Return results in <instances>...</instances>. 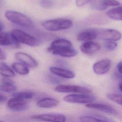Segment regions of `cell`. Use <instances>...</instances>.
<instances>
[{
	"mask_svg": "<svg viewBox=\"0 0 122 122\" xmlns=\"http://www.w3.org/2000/svg\"><path fill=\"white\" fill-rule=\"evenodd\" d=\"M117 46V43L114 41H105L104 47L107 50L113 51L116 49Z\"/></svg>",
	"mask_w": 122,
	"mask_h": 122,
	"instance_id": "obj_27",
	"label": "cell"
},
{
	"mask_svg": "<svg viewBox=\"0 0 122 122\" xmlns=\"http://www.w3.org/2000/svg\"><path fill=\"white\" fill-rule=\"evenodd\" d=\"M2 25H1V23L0 22V32L1 30H2Z\"/></svg>",
	"mask_w": 122,
	"mask_h": 122,
	"instance_id": "obj_35",
	"label": "cell"
},
{
	"mask_svg": "<svg viewBox=\"0 0 122 122\" xmlns=\"http://www.w3.org/2000/svg\"><path fill=\"white\" fill-rule=\"evenodd\" d=\"M19 43H17L12 38L10 33L7 32H0V45L8 46L15 45L18 46Z\"/></svg>",
	"mask_w": 122,
	"mask_h": 122,
	"instance_id": "obj_19",
	"label": "cell"
},
{
	"mask_svg": "<svg viewBox=\"0 0 122 122\" xmlns=\"http://www.w3.org/2000/svg\"><path fill=\"white\" fill-rule=\"evenodd\" d=\"M15 58L27 67L34 68L38 66L37 61L29 54L23 52H18L15 55Z\"/></svg>",
	"mask_w": 122,
	"mask_h": 122,
	"instance_id": "obj_11",
	"label": "cell"
},
{
	"mask_svg": "<svg viewBox=\"0 0 122 122\" xmlns=\"http://www.w3.org/2000/svg\"><path fill=\"white\" fill-rule=\"evenodd\" d=\"M65 47H72L71 42L70 41L65 39H58L52 42L51 45L47 48V51L51 52V51L53 50Z\"/></svg>",
	"mask_w": 122,
	"mask_h": 122,
	"instance_id": "obj_16",
	"label": "cell"
},
{
	"mask_svg": "<svg viewBox=\"0 0 122 122\" xmlns=\"http://www.w3.org/2000/svg\"><path fill=\"white\" fill-rule=\"evenodd\" d=\"M5 16L10 22L24 27H31L33 26L32 21L27 16L20 12L14 10H7Z\"/></svg>",
	"mask_w": 122,
	"mask_h": 122,
	"instance_id": "obj_2",
	"label": "cell"
},
{
	"mask_svg": "<svg viewBox=\"0 0 122 122\" xmlns=\"http://www.w3.org/2000/svg\"><path fill=\"white\" fill-rule=\"evenodd\" d=\"M122 8L121 6L116 7L108 10L106 13V15L112 19L117 20H122Z\"/></svg>",
	"mask_w": 122,
	"mask_h": 122,
	"instance_id": "obj_21",
	"label": "cell"
},
{
	"mask_svg": "<svg viewBox=\"0 0 122 122\" xmlns=\"http://www.w3.org/2000/svg\"><path fill=\"white\" fill-rule=\"evenodd\" d=\"M97 30V37L104 40V41H116L120 40L122 37L121 33L115 29H108Z\"/></svg>",
	"mask_w": 122,
	"mask_h": 122,
	"instance_id": "obj_7",
	"label": "cell"
},
{
	"mask_svg": "<svg viewBox=\"0 0 122 122\" xmlns=\"http://www.w3.org/2000/svg\"><path fill=\"white\" fill-rule=\"evenodd\" d=\"M118 87H119V90L121 92L122 91V82L120 81V82L119 84L118 85Z\"/></svg>",
	"mask_w": 122,
	"mask_h": 122,
	"instance_id": "obj_34",
	"label": "cell"
},
{
	"mask_svg": "<svg viewBox=\"0 0 122 122\" xmlns=\"http://www.w3.org/2000/svg\"><path fill=\"white\" fill-rule=\"evenodd\" d=\"M0 89L3 92H11L16 91L17 88L12 80L9 78L4 77L1 80Z\"/></svg>",
	"mask_w": 122,
	"mask_h": 122,
	"instance_id": "obj_18",
	"label": "cell"
},
{
	"mask_svg": "<svg viewBox=\"0 0 122 122\" xmlns=\"http://www.w3.org/2000/svg\"><path fill=\"white\" fill-rule=\"evenodd\" d=\"M86 107L88 108L98 110L110 114L114 115H119V112L116 109L112 106L106 104L100 103H90L86 104Z\"/></svg>",
	"mask_w": 122,
	"mask_h": 122,
	"instance_id": "obj_9",
	"label": "cell"
},
{
	"mask_svg": "<svg viewBox=\"0 0 122 122\" xmlns=\"http://www.w3.org/2000/svg\"><path fill=\"white\" fill-rule=\"evenodd\" d=\"M13 40L18 43L34 47L39 44L38 40L27 32L19 29H14L10 32Z\"/></svg>",
	"mask_w": 122,
	"mask_h": 122,
	"instance_id": "obj_3",
	"label": "cell"
},
{
	"mask_svg": "<svg viewBox=\"0 0 122 122\" xmlns=\"http://www.w3.org/2000/svg\"><path fill=\"white\" fill-rule=\"evenodd\" d=\"M59 101L52 98H44L37 102V106L42 108H50L57 106Z\"/></svg>",
	"mask_w": 122,
	"mask_h": 122,
	"instance_id": "obj_17",
	"label": "cell"
},
{
	"mask_svg": "<svg viewBox=\"0 0 122 122\" xmlns=\"http://www.w3.org/2000/svg\"><path fill=\"white\" fill-rule=\"evenodd\" d=\"M42 26L48 31H56L70 28L72 26V22L69 19L58 18L45 21L42 22Z\"/></svg>",
	"mask_w": 122,
	"mask_h": 122,
	"instance_id": "obj_1",
	"label": "cell"
},
{
	"mask_svg": "<svg viewBox=\"0 0 122 122\" xmlns=\"http://www.w3.org/2000/svg\"><path fill=\"white\" fill-rule=\"evenodd\" d=\"M55 91L58 92H75L79 93H89L92 91L88 87L74 85H59L55 87Z\"/></svg>",
	"mask_w": 122,
	"mask_h": 122,
	"instance_id": "obj_5",
	"label": "cell"
},
{
	"mask_svg": "<svg viewBox=\"0 0 122 122\" xmlns=\"http://www.w3.org/2000/svg\"><path fill=\"white\" fill-rule=\"evenodd\" d=\"M91 1L92 0H76V4L78 7H81L84 6Z\"/></svg>",
	"mask_w": 122,
	"mask_h": 122,
	"instance_id": "obj_30",
	"label": "cell"
},
{
	"mask_svg": "<svg viewBox=\"0 0 122 122\" xmlns=\"http://www.w3.org/2000/svg\"><path fill=\"white\" fill-rule=\"evenodd\" d=\"M0 122H4V121H2V120H0Z\"/></svg>",
	"mask_w": 122,
	"mask_h": 122,
	"instance_id": "obj_36",
	"label": "cell"
},
{
	"mask_svg": "<svg viewBox=\"0 0 122 122\" xmlns=\"http://www.w3.org/2000/svg\"><path fill=\"white\" fill-rule=\"evenodd\" d=\"M33 96H34V93L30 91L20 92H15L13 94V97H16V98L21 99L25 100L31 99Z\"/></svg>",
	"mask_w": 122,
	"mask_h": 122,
	"instance_id": "obj_23",
	"label": "cell"
},
{
	"mask_svg": "<svg viewBox=\"0 0 122 122\" xmlns=\"http://www.w3.org/2000/svg\"><path fill=\"white\" fill-rule=\"evenodd\" d=\"M95 98L93 95H90L88 93H81L72 94L68 95L63 98V100L65 102L74 103H91Z\"/></svg>",
	"mask_w": 122,
	"mask_h": 122,
	"instance_id": "obj_4",
	"label": "cell"
},
{
	"mask_svg": "<svg viewBox=\"0 0 122 122\" xmlns=\"http://www.w3.org/2000/svg\"><path fill=\"white\" fill-rule=\"evenodd\" d=\"M40 4L42 7L48 8L51 7L53 5V1L52 0H41Z\"/></svg>",
	"mask_w": 122,
	"mask_h": 122,
	"instance_id": "obj_29",
	"label": "cell"
},
{
	"mask_svg": "<svg viewBox=\"0 0 122 122\" xmlns=\"http://www.w3.org/2000/svg\"><path fill=\"white\" fill-rule=\"evenodd\" d=\"M12 68L16 72L20 75H26L29 72L28 67L21 62L12 63Z\"/></svg>",
	"mask_w": 122,
	"mask_h": 122,
	"instance_id": "obj_22",
	"label": "cell"
},
{
	"mask_svg": "<svg viewBox=\"0 0 122 122\" xmlns=\"http://www.w3.org/2000/svg\"><path fill=\"white\" fill-rule=\"evenodd\" d=\"M117 68V70L119 72V73L120 74H122V61L119 62L116 66Z\"/></svg>",
	"mask_w": 122,
	"mask_h": 122,
	"instance_id": "obj_32",
	"label": "cell"
},
{
	"mask_svg": "<svg viewBox=\"0 0 122 122\" xmlns=\"http://www.w3.org/2000/svg\"><path fill=\"white\" fill-rule=\"evenodd\" d=\"M107 97L111 101L118 104L121 105L122 104L121 94L110 93L107 95Z\"/></svg>",
	"mask_w": 122,
	"mask_h": 122,
	"instance_id": "obj_26",
	"label": "cell"
},
{
	"mask_svg": "<svg viewBox=\"0 0 122 122\" xmlns=\"http://www.w3.org/2000/svg\"><path fill=\"white\" fill-rule=\"evenodd\" d=\"M7 106L13 111L20 112L27 110L29 105L26 100L13 97L8 101Z\"/></svg>",
	"mask_w": 122,
	"mask_h": 122,
	"instance_id": "obj_8",
	"label": "cell"
},
{
	"mask_svg": "<svg viewBox=\"0 0 122 122\" xmlns=\"http://www.w3.org/2000/svg\"><path fill=\"white\" fill-rule=\"evenodd\" d=\"M104 4L107 6H117L121 5V3L117 0H103Z\"/></svg>",
	"mask_w": 122,
	"mask_h": 122,
	"instance_id": "obj_28",
	"label": "cell"
},
{
	"mask_svg": "<svg viewBox=\"0 0 122 122\" xmlns=\"http://www.w3.org/2000/svg\"><path fill=\"white\" fill-rule=\"evenodd\" d=\"M111 67V61L109 59H102L95 62L92 67L94 72L98 75L107 73Z\"/></svg>",
	"mask_w": 122,
	"mask_h": 122,
	"instance_id": "obj_10",
	"label": "cell"
},
{
	"mask_svg": "<svg viewBox=\"0 0 122 122\" xmlns=\"http://www.w3.org/2000/svg\"><path fill=\"white\" fill-rule=\"evenodd\" d=\"M6 58L5 53L0 48V60H5Z\"/></svg>",
	"mask_w": 122,
	"mask_h": 122,
	"instance_id": "obj_31",
	"label": "cell"
},
{
	"mask_svg": "<svg viewBox=\"0 0 122 122\" xmlns=\"http://www.w3.org/2000/svg\"><path fill=\"white\" fill-rule=\"evenodd\" d=\"M81 122H109L104 119H101L100 118L95 117L92 116L84 115L82 116L80 118Z\"/></svg>",
	"mask_w": 122,
	"mask_h": 122,
	"instance_id": "obj_25",
	"label": "cell"
},
{
	"mask_svg": "<svg viewBox=\"0 0 122 122\" xmlns=\"http://www.w3.org/2000/svg\"><path fill=\"white\" fill-rule=\"evenodd\" d=\"M91 6L92 8L100 10H105L107 7L104 4L103 0H92Z\"/></svg>",
	"mask_w": 122,
	"mask_h": 122,
	"instance_id": "obj_24",
	"label": "cell"
},
{
	"mask_svg": "<svg viewBox=\"0 0 122 122\" xmlns=\"http://www.w3.org/2000/svg\"><path fill=\"white\" fill-rule=\"evenodd\" d=\"M97 36L96 30L89 29L79 33L77 36V39L79 41H88L96 39Z\"/></svg>",
	"mask_w": 122,
	"mask_h": 122,
	"instance_id": "obj_13",
	"label": "cell"
},
{
	"mask_svg": "<svg viewBox=\"0 0 122 122\" xmlns=\"http://www.w3.org/2000/svg\"><path fill=\"white\" fill-rule=\"evenodd\" d=\"M50 71L52 73L64 78L72 79L75 77V74L72 71L60 67H51Z\"/></svg>",
	"mask_w": 122,
	"mask_h": 122,
	"instance_id": "obj_14",
	"label": "cell"
},
{
	"mask_svg": "<svg viewBox=\"0 0 122 122\" xmlns=\"http://www.w3.org/2000/svg\"><path fill=\"white\" fill-rule=\"evenodd\" d=\"M101 49V45L97 42L93 41H85L80 46L82 52L87 55H92Z\"/></svg>",
	"mask_w": 122,
	"mask_h": 122,
	"instance_id": "obj_12",
	"label": "cell"
},
{
	"mask_svg": "<svg viewBox=\"0 0 122 122\" xmlns=\"http://www.w3.org/2000/svg\"><path fill=\"white\" fill-rule=\"evenodd\" d=\"M6 100H7L6 97H5L3 95L0 94V103L5 102L6 101Z\"/></svg>",
	"mask_w": 122,
	"mask_h": 122,
	"instance_id": "obj_33",
	"label": "cell"
},
{
	"mask_svg": "<svg viewBox=\"0 0 122 122\" xmlns=\"http://www.w3.org/2000/svg\"><path fill=\"white\" fill-rule=\"evenodd\" d=\"M0 74L6 78L13 77L15 76L13 71L4 62H0Z\"/></svg>",
	"mask_w": 122,
	"mask_h": 122,
	"instance_id": "obj_20",
	"label": "cell"
},
{
	"mask_svg": "<svg viewBox=\"0 0 122 122\" xmlns=\"http://www.w3.org/2000/svg\"><path fill=\"white\" fill-rule=\"evenodd\" d=\"M53 54L58 55L64 57H72L77 54V51L71 47H62L52 51L51 52Z\"/></svg>",
	"mask_w": 122,
	"mask_h": 122,
	"instance_id": "obj_15",
	"label": "cell"
},
{
	"mask_svg": "<svg viewBox=\"0 0 122 122\" xmlns=\"http://www.w3.org/2000/svg\"><path fill=\"white\" fill-rule=\"evenodd\" d=\"M31 118L36 120L48 122H66L65 115L59 113H45L36 114L31 116Z\"/></svg>",
	"mask_w": 122,
	"mask_h": 122,
	"instance_id": "obj_6",
	"label": "cell"
}]
</instances>
